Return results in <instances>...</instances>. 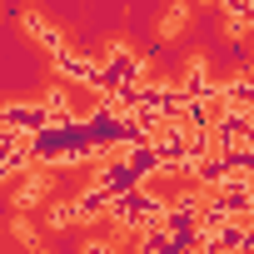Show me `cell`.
<instances>
[{
    "label": "cell",
    "instance_id": "obj_7",
    "mask_svg": "<svg viewBox=\"0 0 254 254\" xmlns=\"http://www.w3.org/2000/svg\"><path fill=\"white\" fill-rule=\"evenodd\" d=\"M45 190H50V175H30V180H20V190H15V209H35V204L45 199Z\"/></svg>",
    "mask_w": 254,
    "mask_h": 254
},
{
    "label": "cell",
    "instance_id": "obj_3",
    "mask_svg": "<svg viewBox=\"0 0 254 254\" xmlns=\"http://www.w3.org/2000/svg\"><path fill=\"white\" fill-rule=\"evenodd\" d=\"M209 209H219L224 219H249V209H254V190H249V180H224V185L209 194Z\"/></svg>",
    "mask_w": 254,
    "mask_h": 254
},
{
    "label": "cell",
    "instance_id": "obj_4",
    "mask_svg": "<svg viewBox=\"0 0 254 254\" xmlns=\"http://www.w3.org/2000/svg\"><path fill=\"white\" fill-rule=\"evenodd\" d=\"M219 110L224 115H254V80L249 75L219 80Z\"/></svg>",
    "mask_w": 254,
    "mask_h": 254
},
{
    "label": "cell",
    "instance_id": "obj_9",
    "mask_svg": "<svg viewBox=\"0 0 254 254\" xmlns=\"http://www.w3.org/2000/svg\"><path fill=\"white\" fill-rule=\"evenodd\" d=\"M45 224H50V229H75V224H80V209H75V199H55V204L45 209Z\"/></svg>",
    "mask_w": 254,
    "mask_h": 254
},
{
    "label": "cell",
    "instance_id": "obj_10",
    "mask_svg": "<svg viewBox=\"0 0 254 254\" xmlns=\"http://www.w3.org/2000/svg\"><path fill=\"white\" fill-rule=\"evenodd\" d=\"M85 254H120V249H115L110 239H90V244H85Z\"/></svg>",
    "mask_w": 254,
    "mask_h": 254
},
{
    "label": "cell",
    "instance_id": "obj_8",
    "mask_svg": "<svg viewBox=\"0 0 254 254\" xmlns=\"http://www.w3.org/2000/svg\"><path fill=\"white\" fill-rule=\"evenodd\" d=\"M25 30H30V35H35V40H40L50 55H60V50H65V35H60V30H50L40 15H25Z\"/></svg>",
    "mask_w": 254,
    "mask_h": 254
},
{
    "label": "cell",
    "instance_id": "obj_6",
    "mask_svg": "<svg viewBox=\"0 0 254 254\" xmlns=\"http://www.w3.org/2000/svg\"><path fill=\"white\" fill-rule=\"evenodd\" d=\"M75 209H80V224H85V219H105V214H110V194H105L100 185H85V190L75 194Z\"/></svg>",
    "mask_w": 254,
    "mask_h": 254
},
{
    "label": "cell",
    "instance_id": "obj_2",
    "mask_svg": "<svg viewBox=\"0 0 254 254\" xmlns=\"http://www.w3.org/2000/svg\"><path fill=\"white\" fill-rule=\"evenodd\" d=\"M0 130H10L20 140H35L40 130H50V115L40 100H10V105H0Z\"/></svg>",
    "mask_w": 254,
    "mask_h": 254
},
{
    "label": "cell",
    "instance_id": "obj_5",
    "mask_svg": "<svg viewBox=\"0 0 254 254\" xmlns=\"http://www.w3.org/2000/svg\"><path fill=\"white\" fill-rule=\"evenodd\" d=\"M30 165H35V160H30V140L0 130V180H10V175H20V170H30Z\"/></svg>",
    "mask_w": 254,
    "mask_h": 254
},
{
    "label": "cell",
    "instance_id": "obj_1",
    "mask_svg": "<svg viewBox=\"0 0 254 254\" xmlns=\"http://www.w3.org/2000/svg\"><path fill=\"white\" fill-rule=\"evenodd\" d=\"M160 209H165V204H160L155 190H145V185L130 190V194H115V199H110V219H115L120 229H135V234H145V229L160 219Z\"/></svg>",
    "mask_w": 254,
    "mask_h": 254
}]
</instances>
